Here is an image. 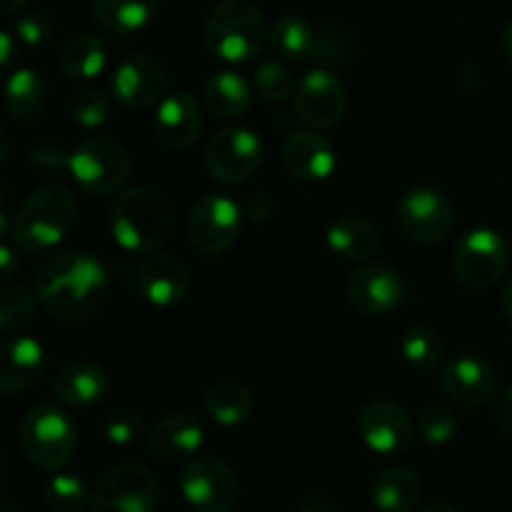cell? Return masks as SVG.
Wrapping results in <instances>:
<instances>
[{"mask_svg":"<svg viewBox=\"0 0 512 512\" xmlns=\"http://www.w3.org/2000/svg\"><path fill=\"white\" fill-rule=\"evenodd\" d=\"M500 50H503L505 60L512 65V20L500 30Z\"/></svg>","mask_w":512,"mask_h":512,"instance_id":"cell-46","label":"cell"},{"mask_svg":"<svg viewBox=\"0 0 512 512\" xmlns=\"http://www.w3.org/2000/svg\"><path fill=\"white\" fill-rule=\"evenodd\" d=\"M18 48H20L18 35L10 33V30H3V33H0V68H3L5 75L10 73V68H13V60H15V53H18Z\"/></svg>","mask_w":512,"mask_h":512,"instance_id":"cell-42","label":"cell"},{"mask_svg":"<svg viewBox=\"0 0 512 512\" xmlns=\"http://www.w3.org/2000/svg\"><path fill=\"white\" fill-rule=\"evenodd\" d=\"M138 290L155 308L183 303L190 290V270L173 255H148L138 268Z\"/></svg>","mask_w":512,"mask_h":512,"instance_id":"cell-21","label":"cell"},{"mask_svg":"<svg viewBox=\"0 0 512 512\" xmlns=\"http://www.w3.org/2000/svg\"><path fill=\"white\" fill-rule=\"evenodd\" d=\"M268 45L283 60L313 58L318 48V30L298 15H283L270 25Z\"/></svg>","mask_w":512,"mask_h":512,"instance_id":"cell-31","label":"cell"},{"mask_svg":"<svg viewBox=\"0 0 512 512\" xmlns=\"http://www.w3.org/2000/svg\"><path fill=\"white\" fill-rule=\"evenodd\" d=\"M243 213L250 223H268L275 213V203L268 193H250L243 200Z\"/></svg>","mask_w":512,"mask_h":512,"instance_id":"cell-40","label":"cell"},{"mask_svg":"<svg viewBox=\"0 0 512 512\" xmlns=\"http://www.w3.org/2000/svg\"><path fill=\"white\" fill-rule=\"evenodd\" d=\"M495 420H498L500 430L512 440V385L498 395V403H495Z\"/></svg>","mask_w":512,"mask_h":512,"instance_id":"cell-41","label":"cell"},{"mask_svg":"<svg viewBox=\"0 0 512 512\" xmlns=\"http://www.w3.org/2000/svg\"><path fill=\"white\" fill-rule=\"evenodd\" d=\"M243 205L230 195L208 193L190 208L188 238L203 255H220L233 248L243 228Z\"/></svg>","mask_w":512,"mask_h":512,"instance_id":"cell-10","label":"cell"},{"mask_svg":"<svg viewBox=\"0 0 512 512\" xmlns=\"http://www.w3.org/2000/svg\"><path fill=\"white\" fill-rule=\"evenodd\" d=\"M510 268V245L493 228L468 230L453 250V273L465 288L485 290L505 278Z\"/></svg>","mask_w":512,"mask_h":512,"instance_id":"cell-7","label":"cell"},{"mask_svg":"<svg viewBox=\"0 0 512 512\" xmlns=\"http://www.w3.org/2000/svg\"><path fill=\"white\" fill-rule=\"evenodd\" d=\"M255 88L268 103H283L295 93L293 73L280 60H263L255 68Z\"/></svg>","mask_w":512,"mask_h":512,"instance_id":"cell-35","label":"cell"},{"mask_svg":"<svg viewBox=\"0 0 512 512\" xmlns=\"http://www.w3.org/2000/svg\"><path fill=\"white\" fill-rule=\"evenodd\" d=\"M145 440L153 458L163 463H188L203 448L205 430L195 415L170 413L150 428Z\"/></svg>","mask_w":512,"mask_h":512,"instance_id":"cell-20","label":"cell"},{"mask_svg":"<svg viewBox=\"0 0 512 512\" xmlns=\"http://www.w3.org/2000/svg\"><path fill=\"white\" fill-rule=\"evenodd\" d=\"M458 80L468 93H475V90L480 88V73L473 68V65H463V68L458 70Z\"/></svg>","mask_w":512,"mask_h":512,"instance_id":"cell-44","label":"cell"},{"mask_svg":"<svg viewBox=\"0 0 512 512\" xmlns=\"http://www.w3.org/2000/svg\"><path fill=\"white\" fill-rule=\"evenodd\" d=\"M110 113H113V103L98 88L80 90L73 98V103H70V115H73L75 125L85 130H95L108 123Z\"/></svg>","mask_w":512,"mask_h":512,"instance_id":"cell-36","label":"cell"},{"mask_svg":"<svg viewBox=\"0 0 512 512\" xmlns=\"http://www.w3.org/2000/svg\"><path fill=\"white\" fill-rule=\"evenodd\" d=\"M328 248L338 258L350 260V263H365L373 260L380 250V233L368 218L363 215H343L328 228Z\"/></svg>","mask_w":512,"mask_h":512,"instance_id":"cell-27","label":"cell"},{"mask_svg":"<svg viewBox=\"0 0 512 512\" xmlns=\"http://www.w3.org/2000/svg\"><path fill=\"white\" fill-rule=\"evenodd\" d=\"M18 445L33 468L58 473L78 453V428L63 408L40 403L20 420Z\"/></svg>","mask_w":512,"mask_h":512,"instance_id":"cell-5","label":"cell"},{"mask_svg":"<svg viewBox=\"0 0 512 512\" xmlns=\"http://www.w3.org/2000/svg\"><path fill=\"white\" fill-rule=\"evenodd\" d=\"M13 33L28 48H40V45L53 38L55 23L48 13H20V18L15 20Z\"/></svg>","mask_w":512,"mask_h":512,"instance_id":"cell-39","label":"cell"},{"mask_svg":"<svg viewBox=\"0 0 512 512\" xmlns=\"http://www.w3.org/2000/svg\"><path fill=\"white\" fill-rule=\"evenodd\" d=\"M423 495V483L415 470L390 465L375 473L370 483V503L378 512H410Z\"/></svg>","mask_w":512,"mask_h":512,"instance_id":"cell-24","label":"cell"},{"mask_svg":"<svg viewBox=\"0 0 512 512\" xmlns=\"http://www.w3.org/2000/svg\"><path fill=\"white\" fill-rule=\"evenodd\" d=\"M293 105L305 125L328 130L343 120L345 108H348V93H345L343 80L333 70L313 68L295 85Z\"/></svg>","mask_w":512,"mask_h":512,"instance_id":"cell-15","label":"cell"},{"mask_svg":"<svg viewBox=\"0 0 512 512\" xmlns=\"http://www.w3.org/2000/svg\"><path fill=\"white\" fill-rule=\"evenodd\" d=\"M28 3L30 0H0V10H3L5 15H18L28 8Z\"/></svg>","mask_w":512,"mask_h":512,"instance_id":"cell-48","label":"cell"},{"mask_svg":"<svg viewBox=\"0 0 512 512\" xmlns=\"http://www.w3.org/2000/svg\"><path fill=\"white\" fill-rule=\"evenodd\" d=\"M108 63L105 40L95 33L70 35L58 55V68L70 80H93Z\"/></svg>","mask_w":512,"mask_h":512,"instance_id":"cell-30","label":"cell"},{"mask_svg":"<svg viewBox=\"0 0 512 512\" xmlns=\"http://www.w3.org/2000/svg\"><path fill=\"white\" fill-rule=\"evenodd\" d=\"M498 370L475 353H463L443 370V390L460 408H483L498 395Z\"/></svg>","mask_w":512,"mask_h":512,"instance_id":"cell-17","label":"cell"},{"mask_svg":"<svg viewBox=\"0 0 512 512\" xmlns=\"http://www.w3.org/2000/svg\"><path fill=\"white\" fill-rule=\"evenodd\" d=\"M175 228V208L153 185L128 188L110 208V235L130 255H150L165 245Z\"/></svg>","mask_w":512,"mask_h":512,"instance_id":"cell-2","label":"cell"},{"mask_svg":"<svg viewBox=\"0 0 512 512\" xmlns=\"http://www.w3.org/2000/svg\"><path fill=\"white\" fill-rule=\"evenodd\" d=\"M400 353L415 370L430 373V370H435L443 363L445 345L435 330L415 325V328L405 330L403 340H400Z\"/></svg>","mask_w":512,"mask_h":512,"instance_id":"cell-33","label":"cell"},{"mask_svg":"<svg viewBox=\"0 0 512 512\" xmlns=\"http://www.w3.org/2000/svg\"><path fill=\"white\" fill-rule=\"evenodd\" d=\"M500 308H503V315L505 320L512 325V278L505 283L503 288V295H500Z\"/></svg>","mask_w":512,"mask_h":512,"instance_id":"cell-47","label":"cell"},{"mask_svg":"<svg viewBox=\"0 0 512 512\" xmlns=\"http://www.w3.org/2000/svg\"><path fill=\"white\" fill-rule=\"evenodd\" d=\"M100 430L113 448H133L145 435V423L135 410H113L103 418Z\"/></svg>","mask_w":512,"mask_h":512,"instance_id":"cell-38","label":"cell"},{"mask_svg":"<svg viewBox=\"0 0 512 512\" xmlns=\"http://www.w3.org/2000/svg\"><path fill=\"white\" fill-rule=\"evenodd\" d=\"M203 408L213 423L223 428H238L253 415L255 398L248 385L240 380H220L205 390Z\"/></svg>","mask_w":512,"mask_h":512,"instance_id":"cell-29","label":"cell"},{"mask_svg":"<svg viewBox=\"0 0 512 512\" xmlns=\"http://www.w3.org/2000/svg\"><path fill=\"white\" fill-rule=\"evenodd\" d=\"M45 370V348L35 338H8L3 345L0 390L5 395L33 388Z\"/></svg>","mask_w":512,"mask_h":512,"instance_id":"cell-23","label":"cell"},{"mask_svg":"<svg viewBox=\"0 0 512 512\" xmlns=\"http://www.w3.org/2000/svg\"><path fill=\"white\" fill-rule=\"evenodd\" d=\"M358 435L365 443V448L373 450L375 455H393L405 453L413 445L418 428H415L413 418L403 405L393 403V400H370L358 415Z\"/></svg>","mask_w":512,"mask_h":512,"instance_id":"cell-14","label":"cell"},{"mask_svg":"<svg viewBox=\"0 0 512 512\" xmlns=\"http://www.w3.org/2000/svg\"><path fill=\"white\" fill-rule=\"evenodd\" d=\"M78 203L68 185L48 183L35 188L10 220L13 245L23 253L45 255L73 228Z\"/></svg>","mask_w":512,"mask_h":512,"instance_id":"cell-3","label":"cell"},{"mask_svg":"<svg viewBox=\"0 0 512 512\" xmlns=\"http://www.w3.org/2000/svg\"><path fill=\"white\" fill-rule=\"evenodd\" d=\"M280 158H283L285 170L305 183L328 180L338 168V153H335L333 143L313 130L290 133L280 150Z\"/></svg>","mask_w":512,"mask_h":512,"instance_id":"cell-19","label":"cell"},{"mask_svg":"<svg viewBox=\"0 0 512 512\" xmlns=\"http://www.w3.org/2000/svg\"><path fill=\"white\" fill-rule=\"evenodd\" d=\"M160 0H93V18L105 33L133 35L153 23Z\"/></svg>","mask_w":512,"mask_h":512,"instance_id":"cell-28","label":"cell"},{"mask_svg":"<svg viewBox=\"0 0 512 512\" xmlns=\"http://www.w3.org/2000/svg\"><path fill=\"white\" fill-rule=\"evenodd\" d=\"M295 512H338V510H335V505L330 503L328 498H323V495H313V498L305 500V503Z\"/></svg>","mask_w":512,"mask_h":512,"instance_id":"cell-45","label":"cell"},{"mask_svg":"<svg viewBox=\"0 0 512 512\" xmlns=\"http://www.w3.org/2000/svg\"><path fill=\"white\" fill-rule=\"evenodd\" d=\"M70 178L88 195L118 193L130 178V155L120 140L110 135H90L65 160Z\"/></svg>","mask_w":512,"mask_h":512,"instance_id":"cell-6","label":"cell"},{"mask_svg":"<svg viewBox=\"0 0 512 512\" xmlns=\"http://www.w3.org/2000/svg\"><path fill=\"white\" fill-rule=\"evenodd\" d=\"M405 298L403 275L383 260H365L348 278V300L355 313L383 318L400 308Z\"/></svg>","mask_w":512,"mask_h":512,"instance_id":"cell-13","label":"cell"},{"mask_svg":"<svg viewBox=\"0 0 512 512\" xmlns=\"http://www.w3.org/2000/svg\"><path fill=\"white\" fill-rule=\"evenodd\" d=\"M180 495L195 512H230L238 505L240 480L225 460L195 455L180 470Z\"/></svg>","mask_w":512,"mask_h":512,"instance_id":"cell-8","label":"cell"},{"mask_svg":"<svg viewBox=\"0 0 512 512\" xmlns=\"http://www.w3.org/2000/svg\"><path fill=\"white\" fill-rule=\"evenodd\" d=\"M0 265H3V283H10V280L15 278V273H18L20 263L18 258H15V250L8 240H3V245H0Z\"/></svg>","mask_w":512,"mask_h":512,"instance_id":"cell-43","label":"cell"},{"mask_svg":"<svg viewBox=\"0 0 512 512\" xmlns=\"http://www.w3.org/2000/svg\"><path fill=\"white\" fill-rule=\"evenodd\" d=\"M455 213L445 193L435 188H413L400 198L398 225L418 245H438L450 235Z\"/></svg>","mask_w":512,"mask_h":512,"instance_id":"cell-12","label":"cell"},{"mask_svg":"<svg viewBox=\"0 0 512 512\" xmlns=\"http://www.w3.org/2000/svg\"><path fill=\"white\" fill-rule=\"evenodd\" d=\"M418 512H458V510L448 503H433V505H425V508H420Z\"/></svg>","mask_w":512,"mask_h":512,"instance_id":"cell-49","label":"cell"},{"mask_svg":"<svg viewBox=\"0 0 512 512\" xmlns=\"http://www.w3.org/2000/svg\"><path fill=\"white\" fill-rule=\"evenodd\" d=\"M110 378L105 368L90 360L65 365L53 380V393L68 408H90L108 395Z\"/></svg>","mask_w":512,"mask_h":512,"instance_id":"cell-22","label":"cell"},{"mask_svg":"<svg viewBox=\"0 0 512 512\" xmlns=\"http://www.w3.org/2000/svg\"><path fill=\"white\" fill-rule=\"evenodd\" d=\"M35 290L23 288V285L5 283L0 290V330L5 335H13L23 330L33 320L35 305H38Z\"/></svg>","mask_w":512,"mask_h":512,"instance_id":"cell-34","label":"cell"},{"mask_svg":"<svg viewBox=\"0 0 512 512\" xmlns=\"http://www.w3.org/2000/svg\"><path fill=\"white\" fill-rule=\"evenodd\" d=\"M48 103V85L45 78L33 68L10 70L5 75L3 105L5 113L18 123H33Z\"/></svg>","mask_w":512,"mask_h":512,"instance_id":"cell-26","label":"cell"},{"mask_svg":"<svg viewBox=\"0 0 512 512\" xmlns=\"http://www.w3.org/2000/svg\"><path fill=\"white\" fill-rule=\"evenodd\" d=\"M93 490L85 485V480L75 473H55L45 483L43 503L50 512H83L90 508Z\"/></svg>","mask_w":512,"mask_h":512,"instance_id":"cell-32","label":"cell"},{"mask_svg":"<svg viewBox=\"0 0 512 512\" xmlns=\"http://www.w3.org/2000/svg\"><path fill=\"white\" fill-rule=\"evenodd\" d=\"M35 295L60 323H83L103 308L108 293L105 265L90 253H48L35 270Z\"/></svg>","mask_w":512,"mask_h":512,"instance_id":"cell-1","label":"cell"},{"mask_svg":"<svg viewBox=\"0 0 512 512\" xmlns=\"http://www.w3.org/2000/svg\"><path fill=\"white\" fill-rule=\"evenodd\" d=\"M270 28L253 0H220L205 20V45L230 65L250 63L268 43Z\"/></svg>","mask_w":512,"mask_h":512,"instance_id":"cell-4","label":"cell"},{"mask_svg":"<svg viewBox=\"0 0 512 512\" xmlns=\"http://www.w3.org/2000/svg\"><path fill=\"white\" fill-rule=\"evenodd\" d=\"M415 428H418V435L425 440V443L433 445V448H438V445L450 443V440L458 435L460 418L455 415V410L433 405V408H428L420 413Z\"/></svg>","mask_w":512,"mask_h":512,"instance_id":"cell-37","label":"cell"},{"mask_svg":"<svg viewBox=\"0 0 512 512\" xmlns=\"http://www.w3.org/2000/svg\"><path fill=\"white\" fill-rule=\"evenodd\" d=\"M160 488L155 475L138 463L110 468L90 498V512H158Z\"/></svg>","mask_w":512,"mask_h":512,"instance_id":"cell-9","label":"cell"},{"mask_svg":"<svg viewBox=\"0 0 512 512\" xmlns=\"http://www.w3.org/2000/svg\"><path fill=\"white\" fill-rule=\"evenodd\" d=\"M205 128L203 105L190 90H173L155 110V135L168 150H188Z\"/></svg>","mask_w":512,"mask_h":512,"instance_id":"cell-18","label":"cell"},{"mask_svg":"<svg viewBox=\"0 0 512 512\" xmlns=\"http://www.w3.org/2000/svg\"><path fill=\"white\" fill-rule=\"evenodd\" d=\"M203 105L218 120H238L253 105V85L235 70H218L205 83Z\"/></svg>","mask_w":512,"mask_h":512,"instance_id":"cell-25","label":"cell"},{"mask_svg":"<svg viewBox=\"0 0 512 512\" xmlns=\"http://www.w3.org/2000/svg\"><path fill=\"white\" fill-rule=\"evenodd\" d=\"M113 98L128 110H148L168 95V70L153 55H130L110 78Z\"/></svg>","mask_w":512,"mask_h":512,"instance_id":"cell-16","label":"cell"},{"mask_svg":"<svg viewBox=\"0 0 512 512\" xmlns=\"http://www.w3.org/2000/svg\"><path fill=\"white\" fill-rule=\"evenodd\" d=\"M263 163V143L250 128H225L205 148V168L218 183L238 185L253 178Z\"/></svg>","mask_w":512,"mask_h":512,"instance_id":"cell-11","label":"cell"}]
</instances>
